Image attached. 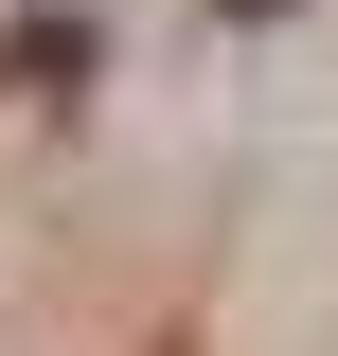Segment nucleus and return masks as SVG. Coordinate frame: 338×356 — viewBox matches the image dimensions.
Wrapping results in <instances>:
<instances>
[{"mask_svg":"<svg viewBox=\"0 0 338 356\" xmlns=\"http://www.w3.org/2000/svg\"><path fill=\"white\" fill-rule=\"evenodd\" d=\"M232 18H285V0H232Z\"/></svg>","mask_w":338,"mask_h":356,"instance_id":"f257e3e1","label":"nucleus"}]
</instances>
